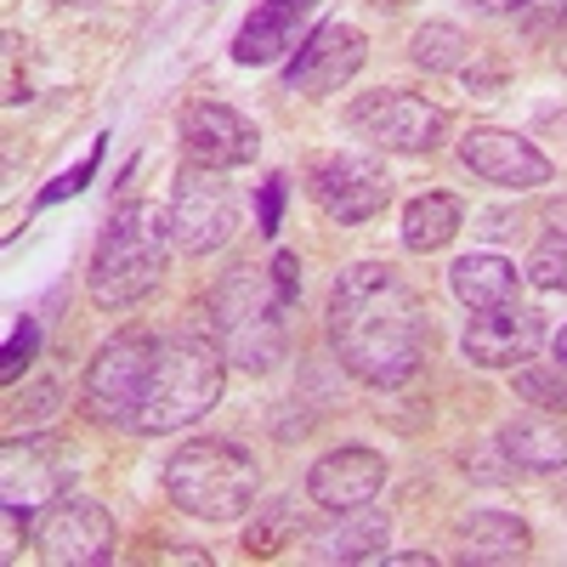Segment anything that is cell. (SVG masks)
I'll list each match as a JSON object with an SVG mask.
<instances>
[{
	"instance_id": "1",
	"label": "cell",
	"mask_w": 567,
	"mask_h": 567,
	"mask_svg": "<svg viewBox=\"0 0 567 567\" xmlns=\"http://www.w3.org/2000/svg\"><path fill=\"white\" fill-rule=\"evenodd\" d=\"M432 318L386 261H352L329 290V347L363 386H403L425 358Z\"/></svg>"
},
{
	"instance_id": "2",
	"label": "cell",
	"mask_w": 567,
	"mask_h": 567,
	"mask_svg": "<svg viewBox=\"0 0 567 567\" xmlns=\"http://www.w3.org/2000/svg\"><path fill=\"white\" fill-rule=\"evenodd\" d=\"M171 210L159 205H120L97 239V256H91V272H85V290H91V307L103 312H125L136 307L142 296L159 290L165 278V261H171Z\"/></svg>"
},
{
	"instance_id": "3",
	"label": "cell",
	"mask_w": 567,
	"mask_h": 567,
	"mask_svg": "<svg viewBox=\"0 0 567 567\" xmlns=\"http://www.w3.org/2000/svg\"><path fill=\"white\" fill-rule=\"evenodd\" d=\"M284 312H290V301L272 290V278L261 267L239 261L210 296V329H216L221 358L250 374H267L272 363H284V347H290Z\"/></svg>"
},
{
	"instance_id": "4",
	"label": "cell",
	"mask_w": 567,
	"mask_h": 567,
	"mask_svg": "<svg viewBox=\"0 0 567 567\" xmlns=\"http://www.w3.org/2000/svg\"><path fill=\"white\" fill-rule=\"evenodd\" d=\"M216 398H221V358H216L205 341L171 336V341H159V352H154V374H148V392H142V403H136L131 432H136V437L182 432V425H194L199 414H210Z\"/></svg>"
},
{
	"instance_id": "5",
	"label": "cell",
	"mask_w": 567,
	"mask_h": 567,
	"mask_svg": "<svg viewBox=\"0 0 567 567\" xmlns=\"http://www.w3.org/2000/svg\"><path fill=\"white\" fill-rule=\"evenodd\" d=\"M256 488H261V471L245 449L233 443H187L165 460V494L176 511L187 516H205V523H233L256 505Z\"/></svg>"
},
{
	"instance_id": "6",
	"label": "cell",
	"mask_w": 567,
	"mask_h": 567,
	"mask_svg": "<svg viewBox=\"0 0 567 567\" xmlns=\"http://www.w3.org/2000/svg\"><path fill=\"white\" fill-rule=\"evenodd\" d=\"M154 352H159V336H114L85 369V409L97 414L103 425H125L136 420V403L148 392V374H154Z\"/></svg>"
},
{
	"instance_id": "7",
	"label": "cell",
	"mask_w": 567,
	"mask_h": 567,
	"mask_svg": "<svg viewBox=\"0 0 567 567\" xmlns=\"http://www.w3.org/2000/svg\"><path fill=\"white\" fill-rule=\"evenodd\" d=\"M233 233H239V199H233V187L221 182V171L187 165L176 176V194H171V239H176V250L210 256L233 239Z\"/></svg>"
},
{
	"instance_id": "8",
	"label": "cell",
	"mask_w": 567,
	"mask_h": 567,
	"mask_svg": "<svg viewBox=\"0 0 567 567\" xmlns=\"http://www.w3.org/2000/svg\"><path fill=\"white\" fill-rule=\"evenodd\" d=\"M347 125L363 142L392 148V154H432L449 131L443 109H432L425 97H414V91H369V97H358L347 109Z\"/></svg>"
},
{
	"instance_id": "9",
	"label": "cell",
	"mask_w": 567,
	"mask_h": 567,
	"mask_svg": "<svg viewBox=\"0 0 567 567\" xmlns=\"http://www.w3.org/2000/svg\"><path fill=\"white\" fill-rule=\"evenodd\" d=\"M34 550L52 567H91L114 556V516L97 499H52L34 528Z\"/></svg>"
},
{
	"instance_id": "10",
	"label": "cell",
	"mask_w": 567,
	"mask_h": 567,
	"mask_svg": "<svg viewBox=\"0 0 567 567\" xmlns=\"http://www.w3.org/2000/svg\"><path fill=\"white\" fill-rule=\"evenodd\" d=\"M312 199L323 205V216H336V221H369V216L386 210L392 176L369 154H329V159L312 165Z\"/></svg>"
},
{
	"instance_id": "11",
	"label": "cell",
	"mask_w": 567,
	"mask_h": 567,
	"mask_svg": "<svg viewBox=\"0 0 567 567\" xmlns=\"http://www.w3.org/2000/svg\"><path fill=\"white\" fill-rule=\"evenodd\" d=\"M369 58V40L352 23H323L301 40V52L284 69V91H301V97H329L341 91Z\"/></svg>"
},
{
	"instance_id": "12",
	"label": "cell",
	"mask_w": 567,
	"mask_h": 567,
	"mask_svg": "<svg viewBox=\"0 0 567 567\" xmlns=\"http://www.w3.org/2000/svg\"><path fill=\"white\" fill-rule=\"evenodd\" d=\"M545 341V318L534 307H488L465 323V358L477 363V369H516V363H528Z\"/></svg>"
},
{
	"instance_id": "13",
	"label": "cell",
	"mask_w": 567,
	"mask_h": 567,
	"mask_svg": "<svg viewBox=\"0 0 567 567\" xmlns=\"http://www.w3.org/2000/svg\"><path fill=\"white\" fill-rule=\"evenodd\" d=\"M460 159H465V171H477L483 182L523 187V194H528V187H545V182H550V159L534 148L528 136L499 131V125H477V131H465Z\"/></svg>"
},
{
	"instance_id": "14",
	"label": "cell",
	"mask_w": 567,
	"mask_h": 567,
	"mask_svg": "<svg viewBox=\"0 0 567 567\" xmlns=\"http://www.w3.org/2000/svg\"><path fill=\"white\" fill-rule=\"evenodd\" d=\"M182 148H187V165H205V171H239L256 159L261 136L250 120H239L221 103H194L182 120Z\"/></svg>"
},
{
	"instance_id": "15",
	"label": "cell",
	"mask_w": 567,
	"mask_h": 567,
	"mask_svg": "<svg viewBox=\"0 0 567 567\" xmlns=\"http://www.w3.org/2000/svg\"><path fill=\"white\" fill-rule=\"evenodd\" d=\"M386 483V460L374 454V449H336V454H323L312 465V477H307V499H318L323 511H358V505H374V494H381Z\"/></svg>"
},
{
	"instance_id": "16",
	"label": "cell",
	"mask_w": 567,
	"mask_h": 567,
	"mask_svg": "<svg viewBox=\"0 0 567 567\" xmlns=\"http://www.w3.org/2000/svg\"><path fill=\"white\" fill-rule=\"evenodd\" d=\"M69 483V454L45 437L29 443H7V505H40V499H58Z\"/></svg>"
},
{
	"instance_id": "17",
	"label": "cell",
	"mask_w": 567,
	"mask_h": 567,
	"mask_svg": "<svg viewBox=\"0 0 567 567\" xmlns=\"http://www.w3.org/2000/svg\"><path fill=\"white\" fill-rule=\"evenodd\" d=\"M312 7L318 0H261V7L245 18L239 40H233V58L239 63H272L284 45H296V29Z\"/></svg>"
},
{
	"instance_id": "18",
	"label": "cell",
	"mask_w": 567,
	"mask_h": 567,
	"mask_svg": "<svg viewBox=\"0 0 567 567\" xmlns=\"http://www.w3.org/2000/svg\"><path fill=\"white\" fill-rule=\"evenodd\" d=\"M386 539H392V516L374 505H358V511H347V523L312 534V556L318 561H381Z\"/></svg>"
},
{
	"instance_id": "19",
	"label": "cell",
	"mask_w": 567,
	"mask_h": 567,
	"mask_svg": "<svg viewBox=\"0 0 567 567\" xmlns=\"http://www.w3.org/2000/svg\"><path fill=\"white\" fill-rule=\"evenodd\" d=\"M460 556L465 561H523L528 556V523L505 511H477L460 523Z\"/></svg>"
},
{
	"instance_id": "20",
	"label": "cell",
	"mask_w": 567,
	"mask_h": 567,
	"mask_svg": "<svg viewBox=\"0 0 567 567\" xmlns=\"http://www.w3.org/2000/svg\"><path fill=\"white\" fill-rule=\"evenodd\" d=\"M449 284H454V296H460L471 312L511 307L516 290H523V278H516V267H511L505 256H465V261H454Z\"/></svg>"
},
{
	"instance_id": "21",
	"label": "cell",
	"mask_w": 567,
	"mask_h": 567,
	"mask_svg": "<svg viewBox=\"0 0 567 567\" xmlns=\"http://www.w3.org/2000/svg\"><path fill=\"white\" fill-rule=\"evenodd\" d=\"M499 454L516 471H561L567 465V432L550 420H511L499 432Z\"/></svg>"
},
{
	"instance_id": "22",
	"label": "cell",
	"mask_w": 567,
	"mask_h": 567,
	"mask_svg": "<svg viewBox=\"0 0 567 567\" xmlns=\"http://www.w3.org/2000/svg\"><path fill=\"white\" fill-rule=\"evenodd\" d=\"M460 221H465V205H460L454 194H425V199H414L409 216H403V245H409L414 256H432V250H443L454 233H460Z\"/></svg>"
},
{
	"instance_id": "23",
	"label": "cell",
	"mask_w": 567,
	"mask_h": 567,
	"mask_svg": "<svg viewBox=\"0 0 567 567\" xmlns=\"http://www.w3.org/2000/svg\"><path fill=\"white\" fill-rule=\"evenodd\" d=\"M409 58H414L420 69H432V74H454V69H465V58H471V40H465L454 23H425V29H414V40H409Z\"/></svg>"
},
{
	"instance_id": "24",
	"label": "cell",
	"mask_w": 567,
	"mask_h": 567,
	"mask_svg": "<svg viewBox=\"0 0 567 567\" xmlns=\"http://www.w3.org/2000/svg\"><path fill=\"white\" fill-rule=\"evenodd\" d=\"M516 398L545 409V414H567V369H523L516 374Z\"/></svg>"
},
{
	"instance_id": "25",
	"label": "cell",
	"mask_w": 567,
	"mask_h": 567,
	"mask_svg": "<svg viewBox=\"0 0 567 567\" xmlns=\"http://www.w3.org/2000/svg\"><path fill=\"white\" fill-rule=\"evenodd\" d=\"M296 534H307V523L290 511V505H272L261 523H250V539H245V550H256V556H267V550H278V539H296Z\"/></svg>"
},
{
	"instance_id": "26",
	"label": "cell",
	"mask_w": 567,
	"mask_h": 567,
	"mask_svg": "<svg viewBox=\"0 0 567 567\" xmlns=\"http://www.w3.org/2000/svg\"><path fill=\"white\" fill-rule=\"evenodd\" d=\"M528 278L539 284V290H567V233L539 239V250L528 256Z\"/></svg>"
},
{
	"instance_id": "27",
	"label": "cell",
	"mask_w": 567,
	"mask_h": 567,
	"mask_svg": "<svg viewBox=\"0 0 567 567\" xmlns=\"http://www.w3.org/2000/svg\"><path fill=\"white\" fill-rule=\"evenodd\" d=\"M34 347H40V323H34V318H18L12 336H7V358H0V374H7V381H18V374L29 369V358H34Z\"/></svg>"
},
{
	"instance_id": "28",
	"label": "cell",
	"mask_w": 567,
	"mask_h": 567,
	"mask_svg": "<svg viewBox=\"0 0 567 567\" xmlns=\"http://www.w3.org/2000/svg\"><path fill=\"white\" fill-rule=\"evenodd\" d=\"M528 40H556V29L567 23V0H528L523 12H516Z\"/></svg>"
},
{
	"instance_id": "29",
	"label": "cell",
	"mask_w": 567,
	"mask_h": 567,
	"mask_svg": "<svg viewBox=\"0 0 567 567\" xmlns=\"http://www.w3.org/2000/svg\"><path fill=\"white\" fill-rule=\"evenodd\" d=\"M97 165H103V136L91 142V154H85V159H80L69 176H58L52 187H45V194H40V210H45V205H58V199H69V194H80V187L91 182V171H97Z\"/></svg>"
},
{
	"instance_id": "30",
	"label": "cell",
	"mask_w": 567,
	"mask_h": 567,
	"mask_svg": "<svg viewBox=\"0 0 567 567\" xmlns=\"http://www.w3.org/2000/svg\"><path fill=\"white\" fill-rule=\"evenodd\" d=\"M284 194H290V182H284V176H267L261 194H256V233H267V239L284 221Z\"/></svg>"
},
{
	"instance_id": "31",
	"label": "cell",
	"mask_w": 567,
	"mask_h": 567,
	"mask_svg": "<svg viewBox=\"0 0 567 567\" xmlns=\"http://www.w3.org/2000/svg\"><path fill=\"white\" fill-rule=\"evenodd\" d=\"M267 278H272V290H278L284 301H296V296H301V261H296L290 250H278V256H272Z\"/></svg>"
},
{
	"instance_id": "32",
	"label": "cell",
	"mask_w": 567,
	"mask_h": 567,
	"mask_svg": "<svg viewBox=\"0 0 567 567\" xmlns=\"http://www.w3.org/2000/svg\"><path fill=\"white\" fill-rule=\"evenodd\" d=\"M471 7H483V12H523L528 0H471Z\"/></svg>"
},
{
	"instance_id": "33",
	"label": "cell",
	"mask_w": 567,
	"mask_h": 567,
	"mask_svg": "<svg viewBox=\"0 0 567 567\" xmlns=\"http://www.w3.org/2000/svg\"><path fill=\"white\" fill-rule=\"evenodd\" d=\"M7 556H18V505H7Z\"/></svg>"
},
{
	"instance_id": "34",
	"label": "cell",
	"mask_w": 567,
	"mask_h": 567,
	"mask_svg": "<svg viewBox=\"0 0 567 567\" xmlns=\"http://www.w3.org/2000/svg\"><path fill=\"white\" fill-rule=\"evenodd\" d=\"M556 363L567 369V323H561V336H556Z\"/></svg>"
},
{
	"instance_id": "35",
	"label": "cell",
	"mask_w": 567,
	"mask_h": 567,
	"mask_svg": "<svg viewBox=\"0 0 567 567\" xmlns=\"http://www.w3.org/2000/svg\"><path fill=\"white\" fill-rule=\"evenodd\" d=\"M58 7H97V0H58Z\"/></svg>"
},
{
	"instance_id": "36",
	"label": "cell",
	"mask_w": 567,
	"mask_h": 567,
	"mask_svg": "<svg viewBox=\"0 0 567 567\" xmlns=\"http://www.w3.org/2000/svg\"><path fill=\"white\" fill-rule=\"evenodd\" d=\"M561 69H567V45H561Z\"/></svg>"
},
{
	"instance_id": "37",
	"label": "cell",
	"mask_w": 567,
	"mask_h": 567,
	"mask_svg": "<svg viewBox=\"0 0 567 567\" xmlns=\"http://www.w3.org/2000/svg\"><path fill=\"white\" fill-rule=\"evenodd\" d=\"M561 505H567V494H561Z\"/></svg>"
}]
</instances>
